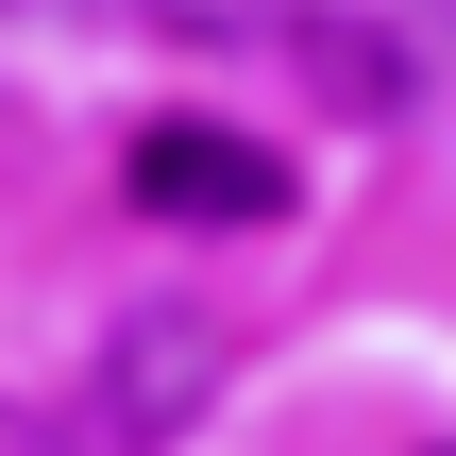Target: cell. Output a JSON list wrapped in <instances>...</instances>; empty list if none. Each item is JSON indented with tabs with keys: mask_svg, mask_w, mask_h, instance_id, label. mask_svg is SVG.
I'll list each match as a JSON object with an SVG mask.
<instances>
[{
	"mask_svg": "<svg viewBox=\"0 0 456 456\" xmlns=\"http://www.w3.org/2000/svg\"><path fill=\"white\" fill-rule=\"evenodd\" d=\"M0 456H68V440H51V423H17V406H0Z\"/></svg>",
	"mask_w": 456,
	"mask_h": 456,
	"instance_id": "obj_5",
	"label": "cell"
},
{
	"mask_svg": "<svg viewBox=\"0 0 456 456\" xmlns=\"http://www.w3.org/2000/svg\"><path fill=\"white\" fill-rule=\"evenodd\" d=\"M152 34H186V51H237V34H271V0H135Z\"/></svg>",
	"mask_w": 456,
	"mask_h": 456,
	"instance_id": "obj_4",
	"label": "cell"
},
{
	"mask_svg": "<svg viewBox=\"0 0 456 456\" xmlns=\"http://www.w3.org/2000/svg\"><path fill=\"white\" fill-rule=\"evenodd\" d=\"M456 51V0H305V68L322 102H423Z\"/></svg>",
	"mask_w": 456,
	"mask_h": 456,
	"instance_id": "obj_3",
	"label": "cell"
},
{
	"mask_svg": "<svg viewBox=\"0 0 456 456\" xmlns=\"http://www.w3.org/2000/svg\"><path fill=\"white\" fill-rule=\"evenodd\" d=\"M440 456H456V440H440Z\"/></svg>",
	"mask_w": 456,
	"mask_h": 456,
	"instance_id": "obj_6",
	"label": "cell"
},
{
	"mask_svg": "<svg viewBox=\"0 0 456 456\" xmlns=\"http://www.w3.org/2000/svg\"><path fill=\"white\" fill-rule=\"evenodd\" d=\"M118 203L169 220V237H271V220H288V152H254L237 118H135Z\"/></svg>",
	"mask_w": 456,
	"mask_h": 456,
	"instance_id": "obj_2",
	"label": "cell"
},
{
	"mask_svg": "<svg viewBox=\"0 0 456 456\" xmlns=\"http://www.w3.org/2000/svg\"><path fill=\"white\" fill-rule=\"evenodd\" d=\"M220 322L203 305H118L102 338H85V440L102 456H186L203 440V406H220Z\"/></svg>",
	"mask_w": 456,
	"mask_h": 456,
	"instance_id": "obj_1",
	"label": "cell"
}]
</instances>
